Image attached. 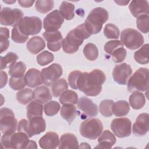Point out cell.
<instances>
[{
	"mask_svg": "<svg viewBox=\"0 0 149 149\" xmlns=\"http://www.w3.org/2000/svg\"><path fill=\"white\" fill-rule=\"evenodd\" d=\"M59 142L58 134L54 132H48L40 138L38 143L42 148L55 149L58 146Z\"/></svg>",
	"mask_w": 149,
	"mask_h": 149,
	"instance_id": "ffe728a7",
	"label": "cell"
},
{
	"mask_svg": "<svg viewBox=\"0 0 149 149\" xmlns=\"http://www.w3.org/2000/svg\"><path fill=\"white\" fill-rule=\"evenodd\" d=\"M148 69L140 68L129 78L127 90L129 92L146 91L148 89Z\"/></svg>",
	"mask_w": 149,
	"mask_h": 149,
	"instance_id": "8992f818",
	"label": "cell"
},
{
	"mask_svg": "<svg viewBox=\"0 0 149 149\" xmlns=\"http://www.w3.org/2000/svg\"><path fill=\"white\" fill-rule=\"evenodd\" d=\"M106 80L104 73L100 69L81 72L77 81V87L87 96H97L102 90V85Z\"/></svg>",
	"mask_w": 149,
	"mask_h": 149,
	"instance_id": "6da1fadb",
	"label": "cell"
},
{
	"mask_svg": "<svg viewBox=\"0 0 149 149\" xmlns=\"http://www.w3.org/2000/svg\"><path fill=\"white\" fill-rule=\"evenodd\" d=\"M54 6V2L51 0L37 1L35 3L36 10L41 13H47L52 9Z\"/></svg>",
	"mask_w": 149,
	"mask_h": 149,
	"instance_id": "74e56055",
	"label": "cell"
},
{
	"mask_svg": "<svg viewBox=\"0 0 149 149\" xmlns=\"http://www.w3.org/2000/svg\"><path fill=\"white\" fill-rule=\"evenodd\" d=\"M60 114L61 116L70 125L77 115L76 108L73 104H63L61 108Z\"/></svg>",
	"mask_w": 149,
	"mask_h": 149,
	"instance_id": "484cf974",
	"label": "cell"
},
{
	"mask_svg": "<svg viewBox=\"0 0 149 149\" xmlns=\"http://www.w3.org/2000/svg\"><path fill=\"white\" fill-rule=\"evenodd\" d=\"M60 104L56 101H49L47 102L44 107V113L48 116H52L59 112Z\"/></svg>",
	"mask_w": 149,
	"mask_h": 149,
	"instance_id": "b9f144b4",
	"label": "cell"
},
{
	"mask_svg": "<svg viewBox=\"0 0 149 149\" xmlns=\"http://www.w3.org/2000/svg\"><path fill=\"white\" fill-rule=\"evenodd\" d=\"M132 69L126 63H122L116 65L112 72L113 78L119 84L125 85L132 73Z\"/></svg>",
	"mask_w": 149,
	"mask_h": 149,
	"instance_id": "5bb4252c",
	"label": "cell"
},
{
	"mask_svg": "<svg viewBox=\"0 0 149 149\" xmlns=\"http://www.w3.org/2000/svg\"><path fill=\"white\" fill-rule=\"evenodd\" d=\"M9 30L6 27H1L0 29V47L2 54L3 51H6L9 46Z\"/></svg>",
	"mask_w": 149,
	"mask_h": 149,
	"instance_id": "ab89813d",
	"label": "cell"
},
{
	"mask_svg": "<svg viewBox=\"0 0 149 149\" xmlns=\"http://www.w3.org/2000/svg\"><path fill=\"white\" fill-rule=\"evenodd\" d=\"M83 54L88 61H93L97 59L98 56V49L94 44L90 42L84 46Z\"/></svg>",
	"mask_w": 149,
	"mask_h": 149,
	"instance_id": "d590c367",
	"label": "cell"
},
{
	"mask_svg": "<svg viewBox=\"0 0 149 149\" xmlns=\"http://www.w3.org/2000/svg\"><path fill=\"white\" fill-rule=\"evenodd\" d=\"M29 138L27 134L22 132L3 134L1 144L5 148H29L30 141Z\"/></svg>",
	"mask_w": 149,
	"mask_h": 149,
	"instance_id": "5b68a950",
	"label": "cell"
},
{
	"mask_svg": "<svg viewBox=\"0 0 149 149\" xmlns=\"http://www.w3.org/2000/svg\"><path fill=\"white\" fill-rule=\"evenodd\" d=\"M77 105L78 108L88 117L95 116L98 113V106L87 97H80L78 100Z\"/></svg>",
	"mask_w": 149,
	"mask_h": 149,
	"instance_id": "e0dca14e",
	"label": "cell"
},
{
	"mask_svg": "<svg viewBox=\"0 0 149 149\" xmlns=\"http://www.w3.org/2000/svg\"><path fill=\"white\" fill-rule=\"evenodd\" d=\"M46 123L42 116L34 117L27 120L21 119L17 125V131L27 134L29 137L45 132Z\"/></svg>",
	"mask_w": 149,
	"mask_h": 149,
	"instance_id": "277c9868",
	"label": "cell"
},
{
	"mask_svg": "<svg viewBox=\"0 0 149 149\" xmlns=\"http://www.w3.org/2000/svg\"><path fill=\"white\" fill-rule=\"evenodd\" d=\"M108 17L109 14L105 9L97 7L90 12L84 24L91 35L95 34L101 31L104 23L108 20Z\"/></svg>",
	"mask_w": 149,
	"mask_h": 149,
	"instance_id": "3957f363",
	"label": "cell"
},
{
	"mask_svg": "<svg viewBox=\"0 0 149 149\" xmlns=\"http://www.w3.org/2000/svg\"><path fill=\"white\" fill-rule=\"evenodd\" d=\"M114 101L112 100H102L99 106L100 112L102 115L105 117H110L113 114L112 108Z\"/></svg>",
	"mask_w": 149,
	"mask_h": 149,
	"instance_id": "8d00e7d4",
	"label": "cell"
},
{
	"mask_svg": "<svg viewBox=\"0 0 149 149\" xmlns=\"http://www.w3.org/2000/svg\"><path fill=\"white\" fill-rule=\"evenodd\" d=\"M115 2L118 3L119 5H122V6H124V5H126L129 1H115Z\"/></svg>",
	"mask_w": 149,
	"mask_h": 149,
	"instance_id": "f5cc1de1",
	"label": "cell"
},
{
	"mask_svg": "<svg viewBox=\"0 0 149 149\" xmlns=\"http://www.w3.org/2000/svg\"><path fill=\"white\" fill-rule=\"evenodd\" d=\"M42 36L47 41V47L50 51L56 52L62 47L63 37L59 31L45 30L43 33Z\"/></svg>",
	"mask_w": 149,
	"mask_h": 149,
	"instance_id": "2e32d148",
	"label": "cell"
},
{
	"mask_svg": "<svg viewBox=\"0 0 149 149\" xmlns=\"http://www.w3.org/2000/svg\"><path fill=\"white\" fill-rule=\"evenodd\" d=\"M129 9L132 15L137 18L141 15L149 14L148 2L147 1H132L129 5Z\"/></svg>",
	"mask_w": 149,
	"mask_h": 149,
	"instance_id": "d6986e66",
	"label": "cell"
},
{
	"mask_svg": "<svg viewBox=\"0 0 149 149\" xmlns=\"http://www.w3.org/2000/svg\"><path fill=\"white\" fill-rule=\"evenodd\" d=\"M63 73L62 66L58 63H52L48 67L43 68L41 71V77L42 83L49 86L58 80Z\"/></svg>",
	"mask_w": 149,
	"mask_h": 149,
	"instance_id": "7c38bea8",
	"label": "cell"
},
{
	"mask_svg": "<svg viewBox=\"0 0 149 149\" xmlns=\"http://www.w3.org/2000/svg\"><path fill=\"white\" fill-rule=\"evenodd\" d=\"M9 85L14 90H20L26 86L24 76L11 77L9 79Z\"/></svg>",
	"mask_w": 149,
	"mask_h": 149,
	"instance_id": "f6af8a7d",
	"label": "cell"
},
{
	"mask_svg": "<svg viewBox=\"0 0 149 149\" xmlns=\"http://www.w3.org/2000/svg\"><path fill=\"white\" fill-rule=\"evenodd\" d=\"M36 2L32 0H19L18 3L19 5L23 8H30L33 4Z\"/></svg>",
	"mask_w": 149,
	"mask_h": 149,
	"instance_id": "f907efd6",
	"label": "cell"
},
{
	"mask_svg": "<svg viewBox=\"0 0 149 149\" xmlns=\"http://www.w3.org/2000/svg\"><path fill=\"white\" fill-rule=\"evenodd\" d=\"M103 125L97 118H90L83 121L80 126V134L87 139L95 140L101 134Z\"/></svg>",
	"mask_w": 149,
	"mask_h": 149,
	"instance_id": "52a82bcc",
	"label": "cell"
},
{
	"mask_svg": "<svg viewBox=\"0 0 149 149\" xmlns=\"http://www.w3.org/2000/svg\"><path fill=\"white\" fill-rule=\"evenodd\" d=\"M24 80L26 86L31 88L37 87L42 83L41 72L35 68H30L28 70L24 76Z\"/></svg>",
	"mask_w": 149,
	"mask_h": 149,
	"instance_id": "7402d4cb",
	"label": "cell"
},
{
	"mask_svg": "<svg viewBox=\"0 0 149 149\" xmlns=\"http://www.w3.org/2000/svg\"><path fill=\"white\" fill-rule=\"evenodd\" d=\"M148 116L147 113L139 115L132 127L133 133L136 136H144L148 131Z\"/></svg>",
	"mask_w": 149,
	"mask_h": 149,
	"instance_id": "ac0fdd59",
	"label": "cell"
},
{
	"mask_svg": "<svg viewBox=\"0 0 149 149\" xmlns=\"http://www.w3.org/2000/svg\"><path fill=\"white\" fill-rule=\"evenodd\" d=\"M4 2H5V3H15V2H16V1L15 0H14V1H3Z\"/></svg>",
	"mask_w": 149,
	"mask_h": 149,
	"instance_id": "11a10c76",
	"label": "cell"
},
{
	"mask_svg": "<svg viewBox=\"0 0 149 149\" xmlns=\"http://www.w3.org/2000/svg\"><path fill=\"white\" fill-rule=\"evenodd\" d=\"M91 34L82 23L70 31L63 40L62 49L65 53L73 54L76 52L79 47L85 39L88 38Z\"/></svg>",
	"mask_w": 149,
	"mask_h": 149,
	"instance_id": "7a4b0ae2",
	"label": "cell"
},
{
	"mask_svg": "<svg viewBox=\"0 0 149 149\" xmlns=\"http://www.w3.org/2000/svg\"><path fill=\"white\" fill-rule=\"evenodd\" d=\"M79 146L77 139L74 134L66 133L61 136L58 145L59 149H76Z\"/></svg>",
	"mask_w": 149,
	"mask_h": 149,
	"instance_id": "44dd1931",
	"label": "cell"
},
{
	"mask_svg": "<svg viewBox=\"0 0 149 149\" xmlns=\"http://www.w3.org/2000/svg\"><path fill=\"white\" fill-rule=\"evenodd\" d=\"M127 52L123 47H119L115 49L112 54V59L115 63H120L123 61L126 57Z\"/></svg>",
	"mask_w": 149,
	"mask_h": 149,
	"instance_id": "7dc6e473",
	"label": "cell"
},
{
	"mask_svg": "<svg viewBox=\"0 0 149 149\" xmlns=\"http://www.w3.org/2000/svg\"><path fill=\"white\" fill-rule=\"evenodd\" d=\"M26 70V66L23 62H19L13 65L9 70L11 77H23Z\"/></svg>",
	"mask_w": 149,
	"mask_h": 149,
	"instance_id": "f35d334b",
	"label": "cell"
},
{
	"mask_svg": "<svg viewBox=\"0 0 149 149\" xmlns=\"http://www.w3.org/2000/svg\"><path fill=\"white\" fill-rule=\"evenodd\" d=\"M11 38L14 42L19 44H22L28 40L29 36L23 34L19 30L18 26H16L13 27L12 30Z\"/></svg>",
	"mask_w": 149,
	"mask_h": 149,
	"instance_id": "bcb514c9",
	"label": "cell"
},
{
	"mask_svg": "<svg viewBox=\"0 0 149 149\" xmlns=\"http://www.w3.org/2000/svg\"><path fill=\"white\" fill-rule=\"evenodd\" d=\"M148 44H146L134 53V59L137 63L142 65L148 63Z\"/></svg>",
	"mask_w": 149,
	"mask_h": 149,
	"instance_id": "4dcf8cb0",
	"label": "cell"
},
{
	"mask_svg": "<svg viewBox=\"0 0 149 149\" xmlns=\"http://www.w3.org/2000/svg\"><path fill=\"white\" fill-rule=\"evenodd\" d=\"M129 104L134 109H141L146 104V97L143 93L135 91L129 96Z\"/></svg>",
	"mask_w": 149,
	"mask_h": 149,
	"instance_id": "4316f807",
	"label": "cell"
},
{
	"mask_svg": "<svg viewBox=\"0 0 149 149\" xmlns=\"http://www.w3.org/2000/svg\"><path fill=\"white\" fill-rule=\"evenodd\" d=\"M137 29L143 33H147L149 30L148 15H141L137 17L136 20Z\"/></svg>",
	"mask_w": 149,
	"mask_h": 149,
	"instance_id": "ee69618b",
	"label": "cell"
},
{
	"mask_svg": "<svg viewBox=\"0 0 149 149\" xmlns=\"http://www.w3.org/2000/svg\"><path fill=\"white\" fill-rule=\"evenodd\" d=\"M20 32L27 36L40 32L42 27L41 20L37 16H25L17 26Z\"/></svg>",
	"mask_w": 149,
	"mask_h": 149,
	"instance_id": "30bf717a",
	"label": "cell"
},
{
	"mask_svg": "<svg viewBox=\"0 0 149 149\" xmlns=\"http://www.w3.org/2000/svg\"><path fill=\"white\" fill-rule=\"evenodd\" d=\"M59 12L63 19L72 20L74 17V5L68 1H63L59 6Z\"/></svg>",
	"mask_w": 149,
	"mask_h": 149,
	"instance_id": "f1b7e54d",
	"label": "cell"
},
{
	"mask_svg": "<svg viewBox=\"0 0 149 149\" xmlns=\"http://www.w3.org/2000/svg\"><path fill=\"white\" fill-rule=\"evenodd\" d=\"M8 80V76L5 72L1 71V88L6 86Z\"/></svg>",
	"mask_w": 149,
	"mask_h": 149,
	"instance_id": "816d5d0a",
	"label": "cell"
},
{
	"mask_svg": "<svg viewBox=\"0 0 149 149\" xmlns=\"http://www.w3.org/2000/svg\"><path fill=\"white\" fill-rule=\"evenodd\" d=\"M131 128L132 122L127 118H115L111 123V130L119 138L129 136L131 134Z\"/></svg>",
	"mask_w": 149,
	"mask_h": 149,
	"instance_id": "4fadbf2b",
	"label": "cell"
},
{
	"mask_svg": "<svg viewBox=\"0 0 149 149\" xmlns=\"http://www.w3.org/2000/svg\"><path fill=\"white\" fill-rule=\"evenodd\" d=\"M79 148H91V147L87 143H81L80 144V146H79Z\"/></svg>",
	"mask_w": 149,
	"mask_h": 149,
	"instance_id": "db71d44e",
	"label": "cell"
},
{
	"mask_svg": "<svg viewBox=\"0 0 149 149\" xmlns=\"http://www.w3.org/2000/svg\"><path fill=\"white\" fill-rule=\"evenodd\" d=\"M64 19L58 10L48 13L44 19L43 27L47 31H56L61 28Z\"/></svg>",
	"mask_w": 149,
	"mask_h": 149,
	"instance_id": "9a60e30c",
	"label": "cell"
},
{
	"mask_svg": "<svg viewBox=\"0 0 149 149\" xmlns=\"http://www.w3.org/2000/svg\"><path fill=\"white\" fill-rule=\"evenodd\" d=\"M27 117L28 120L34 117L42 116L43 106L42 104L36 101H31L26 107Z\"/></svg>",
	"mask_w": 149,
	"mask_h": 149,
	"instance_id": "83f0119b",
	"label": "cell"
},
{
	"mask_svg": "<svg viewBox=\"0 0 149 149\" xmlns=\"http://www.w3.org/2000/svg\"><path fill=\"white\" fill-rule=\"evenodd\" d=\"M23 18V12L17 8L5 7L1 10L0 22L2 25L15 27L19 25Z\"/></svg>",
	"mask_w": 149,
	"mask_h": 149,
	"instance_id": "8fae6325",
	"label": "cell"
},
{
	"mask_svg": "<svg viewBox=\"0 0 149 149\" xmlns=\"http://www.w3.org/2000/svg\"><path fill=\"white\" fill-rule=\"evenodd\" d=\"M119 47H123V44L119 40H111L108 41L104 45V51L106 53L111 55L112 52Z\"/></svg>",
	"mask_w": 149,
	"mask_h": 149,
	"instance_id": "c3c4849f",
	"label": "cell"
},
{
	"mask_svg": "<svg viewBox=\"0 0 149 149\" xmlns=\"http://www.w3.org/2000/svg\"><path fill=\"white\" fill-rule=\"evenodd\" d=\"M98 141L99 144L95 148H111L116 143V137L111 132L105 130L100 135Z\"/></svg>",
	"mask_w": 149,
	"mask_h": 149,
	"instance_id": "cb8c5ba5",
	"label": "cell"
},
{
	"mask_svg": "<svg viewBox=\"0 0 149 149\" xmlns=\"http://www.w3.org/2000/svg\"><path fill=\"white\" fill-rule=\"evenodd\" d=\"M18 59L16 54L9 52L5 56H1V70L11 68Z\"/></svg>",
	"mask_w": 149,
	"mask_h": 149,
	"instance_id": "836d02e7",
	"label": "cell"
},
{
	"mask_svg": "<svg viewBox=\"0 0 149 149\" xmlns=\"http://www.w3.org/2000/svg\"><path fill=\"white\" fill-rule=\"evenodd\" d=\"M17 120L15 117L12 110L8 108H1L0 109V127L2 134L12 133L16 132Z\"/></svg>",
	"mask_w": 149,
	"mask_h": 149,
	"instance_id": "9c48e42d",
	"label": "cell"
},
{
	"mask_svg": "<svg viewBox=\"0 0 149 149\" xmlns=\"http://www.w3.org/2000/svg\"><path fill=\"white\" fill-rule=\"evenodd\" d=\"M33 92L30 88H23L16 93V99L20 104L26 105L33 99Z\"/></svg>",
	"mask_w": 149,
	"mask_h": 149,
	"instance_id": "e575fe53",
	"label": "cell"
},
{
	"mask_svg": "<svg viewBox=\"0 0 149 149\" xmlns=\"http://www.w3.org/2000/svg\"><path fill=\"white\" fill-rule=\"evenodd\" d=\"M104 34L107 38L117 39L119 37L120 31L116 25L112 23H108L105 26L104 29Z\"/></svg>",
	"mask_w": 149,
	"mask_h": 149,
	"instance_id": "60d3db41",
	"label": "cell"
},
{
	"mask_svg": "<svg viewBox=\"0 0 149 149\" xmlns=\"http://www.w3.org/2000/svg\"><path fill=\"white\" fill-rule=\"evenodd\" d=\"M33 98L35 101L44 104L51 100L52 95L49 89L47 87L41 86L36 87L34 90Z\"/></svg>",
	"mask_w": 149,
	"mask_h": 149,
	"instance_id": "603a6c76",
	"label": "cell"
},
{
	"mask_svg": "<svg viewBox=\"0 0 149 149\" xmlns=\"http://www.w3.org/2000/svg\"><path fill=\"white\" fill-rule=\"evenodd\" d=\"M130 111L128 102L125 100H119L113 105L112 111L115 116H126Z\"/></svg>",
	"mask_w": 149,
	"mask_h": 149,
	"instance_id": "f546056e",
	"label": "cell"
},
{
	"mask_svg": "<svg viewBox=\"0 0 149 149\" xmlns=\"http://www.w3.org/2000/svg\"><path fill=\"white\" fill-rule=\"evenodd\" d=\"M59 101L62 105L66 104H75L78 101V95L75 91L67 90L60 95Z\"/></svg>",
	"mask_w": 149,
	"mask_h": 149,
	"instance_id": "d6a6232c",
	"label": "cell"
},
{
	"mask_svg": "<svg viewBox=\"0 0 149 149\" xmlns=\"http://www.w3.org/2000/svg\"><path fill=\"white\" fill-rule=\"evenodd\" d=\"M68 88V84L63 78L58 79L51 84L52 93L55 97H59L62 93L67 90Z\"/></svg>",
	"mask_w": 149,
	"mask_h": 149,
	"instance_id": "1f68e13d",
	"label": "cell"
},
{
	"mask_svg": "<svg viewBox=\"0 0 149 149\" xmlns=\"http://www.w3.org/2000/svg\"><path fill=\"white\" fill-rule=\"evenodd\" d=\"M120 42L128 49L134 50L141 47L144 42L142 34L133 29H126L122 31Z\"/></svg>",
	"mask_w": 149,
	"mask_h": 149,
	"instance_id": "ba28073f",
	"label": "cell"
},
{
	"mask_svg": "<svg viewBox=\"0 0 149 149\" xmlns=\"http://www.w3.org/2000/svg\"><path fill=\"white\" fill-rule=\"evenodd\" d=\"M81 72L79 70H74L69 74L68 82L70 87L74 90H77V81L79 74Z\"/></svg>",
	"mask_w": 149,
	"mask_h": 149,
	"instance_id": "681fc988",
	"label": "cell"
},
{
	"mask_svg": "<svg viewBox=\"0 0 149 149\" xmlns=\"http://www.w3.org/2000/svg\"><path fill=\"white\" fill-rule=\"evenodd\" d=\"M26 47L31 54L36 55L44 49L45 47V42L42 37L34 36L28 41Z\"/></svg>",
	"mask_w": 149,
	"mask_h": 149,
	"instance_id": "d4e9b609",
	"label": "cell"
},
{
	"mask_svg": "<svg viewBox=\"0 0 149 149\" xmlns=\"http://www.w3.org/2000/svg\"><path fill=\"white\" fill-rule=\"evenodd\" d=\"M54 59L53 54L48 51H44L37 56L36 60L37 63L40 66H45L51 63Z\"/></svg>",
	"mask_w": 149,
	"mask_h": 149,
	"instance_id": "7bdbcfd3",
	"label": "cell"
}]
</instances>
